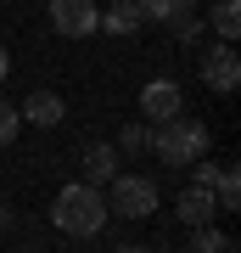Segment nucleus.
Masks as SVG:
<instances>
[{"label":"nucleus","instance_id":"obj_11","mask_svg":"<svg viewBox=\"0 0 241 253\" xmlns=\"http://www.w3.org/2000/svg\"><path fill=\"white\" fill-rule=\"evenodd\" d=\"M96 28H107V34L118 40V34H140V28H146V17H140V6H135V0H112V11H107Z\"/></svg>","mask_w":241,"mask_h":253},{"label":"nucleus","instance_id":"obj_16","mask_svg":"<svg viewBox=\"0 0 241 253\" xmlns=\"http://www.w3.org/2000/svg\"><path fill=\"white\" fill-rule=\"evenodd\" d=\"M6 225H11V208H6V203H0V231H6Z\"/></svg>","mask_w":241,"mask_h":253},{"label":"nucleus","instance_id":"obj_17","mask_svg":"<svg viewBox=\"0 0 241 253\" xmlns=\"http://www.w3.org/2000/svg\"><path fill=\"white\" fill-rule=\"evenodd\" d=\"M6 68H11V56H6V45H0V79H6Z\"/></svg>","mask_w":241,"mask_h":253},{"label":"nucleus","instance_id":"obj_13","mask_svg":"<svg viewBox=\"0 0 241 253\" xmlns=\"http://www.w3.org/2000/svg\"><path fill=\"white\" fill-rule=\"evenodd\" d=\"M213 34L224 40V45L241 34V6H236V0H219V6H213Z\"/></svg>","mask_w":241,"mask_h":253},{"label":"nucleus","instance_id":"obj_14","mask_svg":"<svg viewBox=\"0 0 241 253\" xmlns=\"http://www.w3.org/2000/svg\"><path fill=\"white\" fill-rule=\"evenodd\" d=\"M118 146H124V152H152V124H129V129H118Z\"/></svg>","mask_w":241,"mask_h":253},{"label":"nucleus","instance_id":"obj_9","mask_svg":"<svg viewBox=\"0 0 241 253\" xmlns=\"http://www.w3.org/2000/svg\"><path fill=\"white\" fill-rule=\"evenodd\" d=\"M62 113H68V107H62V96H56V90H34V96L17 107V118H28V124H39V129L62 124Z\"/></svg>","mask_w":241,"mask_h":253},{"label":"nucleus","instance_id":"obj_12","mask_svg":"<svg viewBox=\"0 0 241 253\" xmlns=\"http://www.w3.org/2000/svg\"><path fill=\"white\" fill-rule=\"evenodd\" d=\"M207 191H213L219 208H236V203H241V169H236V163H219V174H213Z\"/></svg>","mask_w":241,"mask_h":253},{"label":"nucleus","instance_id":"obj_8","mask_svg":"<svg viewBox=\"0 0 241 253\" xmlns=\"http://www.w3.org/2000/svg\"><path fill=\"white\" fill-rule=\"evenodd\" d=\"M179 219H185L191 231H202V225H213V214H219V203H213V191L207 186H191V191H179Z\"/></svg>","mask_w":241,"mask_h":253},{"label":"nucleus","instance_id":"obj_18","mask_svg":"<svg viewBox=\"0 0 241 253\" xmlns=\"http://www.w3.org/2000/svg\"><path fill=\"white\" fill-rule=\"evenodd\" d=\"M129 253H140V248H129Z\"/></svg>","mask_w":241,"mask_h":253},{"label":"nucleus","instance_id":"obj_2","mask_svg":"<svg viewBox=\"0 0 241 253\" xmlns=\"http://www.w3.org/2000/svg\"><path fill=\"white\" fill-rule=\"evenodd\" d=\"M152 152L163 163H174V169H185V163H197L207 152V124H197V118H169V124H157V135H152Z\"/></svg>","mask_w":241,"mask_h":253},{"label":"nucleus","instance_id":"obj_3","mask_svg":"<svg viewBox=\"0 0 241 253\" xmlns=\"http://www.w3.org/2000/svg\"><path fill=\"white\" fill-rule=\"evenodd\" d=\"M112 197H107V208H118V219H146L157 208V186L146 180V174H112Z\"/></svg>","mask_w":241,"mask_h":253},{"label":"nucleus","instance_id":"obj_10","mask_svg":"<svg viewBox=\"0 0 241 253\" xmlns=\"http://www.w3.org/2000/svg\"><path fill=\"white\" fill-rule=\"evenodd\" d=\"M84 174H90L84 186H107L112 174H118V146H107V141H90V146H84Z\"/></svg>","mask_w":241,"mask_h":253},{"label":"nucleus","instance_id":"obj_1","mask_svg":"<svg viewBox=\"0 0 241 253\" xmlns=\"http://www.w3.org/2000/svg\"><path fill=\"white\" fill-rule=\"evenodd\" d=\"M51 219H56V231H68V236H96L112 219V208L101 197V186H62L56 203H51Z\"/></svg>","mask_w":241,"mask_h":253},{"label":"nucleus","instance_id":"obj_7","mask_svg":"<svg viewBox=\"0 0 241 253\" xmlns=\"http://www.w3.org/2000/svg\"><path fill=\"white\" fill-rule=\"evenodd\" d=\"M202 79L213 84V90H236V84H241V56H236V45L207 51V56H202Z\"/></svg>","mask_w":241,"mask_h":253},{"label":"nucleus","instance_id":"obj_15","mask_svg":"<svg viewBox=\"0 0 241 253\" xmlns=\"http://www.w3.org/2000/svg\"><path fill=\"white\" fill-rule=\"evenodd\" d=\"M17 124H23L17 107H11V101H0V146H11V141H17Z\"/></svg>","mask_w":241,"mask_h":253},{"label":"nucleus","instance_id":"obj_6","mask_svg":"<svg viewBox=\"0 0 241 253\" xmlns=\"http://www.w3.org/2000/svg\"><path fill=\"white\" fill-rule=\"evenodd\" d=\"M140 113L152 118V124H169V118H179L185 113V96H179V84L174 79H152L140 90Z\"/></svg>","mask_w":241,"mask_h":253},{"label":"nucleus","instance_id":"obj_5","mask_svg":"<svg viewBox=\"0 0 241 253\" xmlns=\"http://www.w3.org/2000/svg\"><path fill=\"white\" fill-rule=\"evenodd\" d=\"M146 23H169L185 40H197V0H135Z\"/></svg>","mask_w":241,"mask_h":253},{"label":"nucleus","instance_id":"obj_4","mask_svg":"<svg viewBox=\"0 0 241 253\" xmlns=\"http://www.w3.org/2000/svg\"><path fill=\"white\" fill-rule=\"evenodd\" d=\"M51 23H56V34L84 40V34H96L101 11H96V0H51Z\"/></svg>","mask_w":241,"mask_h":253}]
</instances>
